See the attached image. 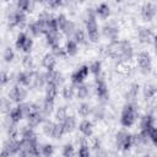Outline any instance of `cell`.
Masks as SVG:
<instances>
[{"mask_svg":"<svg viewBox=\"0 0 157 157\" xmlns=\"http://www.w3.org/2000/svg\"><path fill=\"white\" fill-rule=\"evenodd\" d=\"M32 45H33V40H32L29 37H27V39H26V42H25V44H23L22 50L26 52V53H29L31 49H32Z\"/></svg>","mask_w":157,"mask_h":157,"instance_id":"816d5d0a","label":"cell"},{"mask_svg":"<svg viewBox=\"0 0 157 157\" xmlns=\"http://www.w3.org/2000/svg\"><path fill=\"white\" fill-rule=\"evenodd\" d=\"M58 93L56 86L53 83H47V88H45V98L44 99H49V101H54L55 96Z\"/></svg>","mask_w":157,"mask_h":157,"instance_id":"484cf974","label":"cell"},{"mask_svg":"<svg viewBox=\"0 0 157 157\" xmlns=\"http://www.w3.org/2000/svg\"><path fill=\"white\" fill-rule=\"evenodd\" d=\"M96 13L98 15V16H101L102 18H107L108 16H109V13H110V9H109V6L107 5V4H101L96 10Z\"/></svg>","mask_w":157,"mask_h":157,"instance_id":"83f0119b","label":"cell"},{"mask_svg":"<svg viewBox=\"0 0 157 157\" xmlns=\"http://www.w3.org/2000/svg\"><path fill=\"white\" fill-rule=\"evenodd\" d=\"M56 22H58V26H59V28H61V26L65 23V21H66V17L64 16V15H59L56 18Z\"/></svg>","mask_w":157,"mask_h":157,"instance_id":"db71d44e","label":"cell"},{"mask_svg":"<svg viewBox=\"0 0 157 157\" xmlns=\"http://www.w3.org/2000/svg\"><path fill=\"white\" fill-rule=\"evenodd\" d=\"M137 63H139V66L141 69L142 72H150L151 69H152V61H151V56L150 54H147L146 52H141L139 53L137 55Z\"/></svg>","mask_w":157,"mask_h":157,"instance_id":"277c9868","label":"cell"},{"mask_svg":"<svg viewBox=\"0 0 157 157\" xmlns=\"http://www.w3.org/2000/svg\"><path fill=\"white\" fill-rule=\"evenodd\" d=\"M115 141H117V147L118 148H123V150H129L132 146L131 142V135L124 130L119 131L115 136Z\"/></svg>","mask_w":157,"mask_h":157,"instance_id":"7a4b0ae2","label":"cell"},{"mask_svg":"<svg viewBox=\"0 0 157 157\" xmlns=\"http://www.w3.org/2000/svg\"><path fill=\"white\" fill-rule=\"evenodd\" d=\"M26 90L20 87V86H13L10 92H9V98L10 101H13V102H22L25 98H26Z\"/></svg>","mask_w":157,"mask_h":157,"instance_id":"52a82bcc","label":"cell"},{"mask_svg":"<svg viewBox=\"0 0 157 157\" xmlns=\"http://www.w3.org/2000/svg\"><path fill=\"white\" fill-rule=\"evenodd\" d=\"M61 31H63V33L64 34H66L67 37L69 36H71V34H74V32H75V23L72 22V21H70V20H66L65 21V23L61 26V28H60Z\"/></svg>","mask_w":157,"mask_h":157,"instance_id":"cb8c5ba5","label":"cell"},{"mask_svg":"<svg viewBox=\"0 0 157 157\" xmlns=\"http://www.w3.org/2000/svg\"><path fill=\"white\" fill-rule=\"evenodd\" d=\"M156 15V6L152 2H145L141 7V16L145 21H151Z\"/></svg>","mask_w":157,"mask_h":157,"instance_id":"9c48e42d","label":"cell"},{"mask_svg":"<svg viewBox=\"0 0 157 157\" xmlns=\"http://www.w3.org/2000/svg\"><path fill=\"white\" fill-rule=\"evenodd\" d=\"M74 93H75V90L72 86H65L63 88V97L65 99H71L74 97Z\"/></svg>","mask_w":157,"mask_h":157,"instance_id":"60d3db41","label":"cell"},{"mask_svg":"<svg viewBox=\"0 0 157 157\" xmlns=\"http://www.w3.org/2000/svg\"><path fill=\"white\" fill-rule=\"evenodd\" d=\"M77 112H78L80 115L87 117V115L91 113V105H90L88 103H81V104L78 105V108H77Z\"/></svg>","mask_w":157,"mask_h":157,"instance_id":"836d02e7","label":"cell"},{"mask_svg":"<svg viewBox=\"0 0 157 157\" xmlns=\"http://www.w3.org/2000/svg\"><path fill=\"white\" fill-rule=\"evenodd\" d=\"M43 75H44V80H45L47 83H53V85H55L56 87L64 82L63 75H61L59 71H54V70H53V71H47V72L43 74Z\"/></svg>","mask_w":157,"mask_h":157,"instance_id":"5b68a950","label":"cell"},{"mask_svg":"<svg viewBox=\"0 0 157 157\" xmlns=\"http://www.w3.org/2000/svg\"><path fill=\"white\" fill-rule=\"evenodd\" d=\"M92 113H93V117L96 118V119H102L103 117H104V108L102 107V105H97L96 108H93V110H92Z\"/></svg>","mask_w":157,"mask_h":157,"instance_id":"f6af8a7d","label":"cell"},{"mask_svg":"<svg viewBox=\"0 0 157 157\" xmlns=\"http://www.w3.org/2000/svg\"><path fill=\"white\" fill-rule=\"evenodd\" d=\"M7 134H9L10 139H15V137L17 136L18 130H17V128H16L15 123H12V125H9V126H7Z\"/></svg>","mask_w":157,"mask_h":157,"instance_id":"681fc988","label":"cell"},{"mask_svg":"<svg viewBox=\"0 0 157 157\" xmlns=\"http://www.w3.org/2000/svg\"><path fill=\"white\" fill-rule=\"evenodd\" d=\"M137 117H139V113H137L136 107H135L132 103H128V104L124 107L123 112H121L120 123H121L123 126L129 128V126H131V125L136 121Z\"/></svg>","mask_w":157,"mask_h":157,"instance_id":"6da1fadb","label":"cell"},{"mask_svg":"<svg viewBox=\"0 0 157 157\" xmlns=\"http://www.w3.org/2000/svg\"><path fill=\"white\" fill-rule=\"evenodd\" d=\"M26 20V16H25V12L20 11V10H16V11H12L9 16V25L12 27V26H18V25H22Z\"/></svg>","mask_w":157,"mask_h":157,"instance_id":"30bf717a","label":"cell"},{"mask_svg":"<svg viewBox=\"0 0 157 157\" xmlns=\"http://www.w3.org/2000/svg\"><path fill=\"white\" fill-rule=\"evenodd\" d=\"M101 66H102V64H101V61L99 60H96V61H93L91 65H90V67H88V70L93 74V75H99V72H101Z\"/></svg>","mask_w":157,"mask_h":157,"instance_id":"ab89813d","label":"cell"},{"mask_svg":"<svg viewBox=\"0 0 157 157\" xmlns=\"http://www.w3.org/2000/svg\"><path fill=\"white\" fill-rule=\"evenodd\" d=\"M147 132V136H148V140H151L152 142H156V140H157V130H156V128L153 126V128H151L148 131H146Z\"/></svg>","mask_w":157,"mask_h":157,"instance_id":"f907efd6","label":"cell"},{"mask_svg":"<svg viewBox=\"0 0 157 157\" xmlns=\"http://www.w3.org/2000/svg\"><path fill=\"white\" fill-rule=\"evenodd\" d=\"M45 40H47V44L48 45L54 47V45L59 44L60 34L58 32H48V33H45Z\"/></svg>","mask_w":157,"mask_h":157,"instance_id":"d6986e66","label":"cell"},{"mask_svg":"<svg viewBox=\"0 0 157 157\" xmlns=\"http://www.w3.org/2000/svg\"><path fill=\"white\" fill-rule=\"evenodd\" d=\"M90 148L86 144H82L78 148V157H90Z\"/></svg>","mask_w":157,"mask_h":157,"instance_id":"bcb514c9","label":"cell"},{"mask_svg":"<svg viewBox=\"0 0 157 157\" xmlns=\"http://www.w3.org/2000/svg\"><path fill=\"white\" fill-rule=\"evenodd\" d=\"M42 120H43V118H42V115H40L39 112L31 113V114L27 115V123H28V126L29 128H34V126L39 125V123H42Z\"/></svg>","mask_w":157,"mask_h":157,"instance_id":"ac0fdd59","label":"cell"},{"mask_svg":"<svg viewBox=\"0 0 157 157\" xmlns=\"http://www.w3.org/2000/svg\"><path fill=\"white\" fill-rule=\"evenodd\" d=\"M94 91H96V94H97L101 99H107L108 96H109L107 85H105V82H104L103 78H99V77L96 78V82H94Z\"/></svg>","mask_w":157,"mask_h":157,"instance_id":"8992f818","label":"cell"},{"mask_svg":"<svg viewBox=\"0 0 157 157\" xmlns=\"http://www.w3.org/2000/svg\"><path fill=\"white\" fill-rule=\"evenodd\" d=\"M64 132H65V131H64L63 124H61V123L55 124L54 130H53V134H52V137H53V139H59V137H61V136H63V134H64Z\"/></svg>","mask_w":157,"mask_h":157,"instance_id":"e575fe53","label":"cell"},{"mask_svg":"<svg viewBox=\"0 0 157 157\" xmlns=\"http://www.w3.org/2000/svg\"><path fill=\"white\" fill-rule=\"evenodd\" d=\"M76 94H77V98H80V99H85V98L90 94V87H88V85H85V83H80V85H77Z\"/></svg>","mask_w":157,"mask_h":157,"instance_id":"4316f807","label":"cell"},{"mask_svg":"<svg viewBox=\"0 0 157 157\" xmlns=\"http://www.w3.org/2000/svg\"><path fill=\"white\" fill-rule=\"evenodd\" d=\"M15 58V54H13V50L10 48V47H7L5 50H4V59H5V61H12V59Z\"/></svg>","mask_w":157,"mask_h":157,"instance_id":"7dc6e473","label":"cell"},{"mask_svg":"<svg viewBox=\"0 0 157 157\" xmlns=\"http://www.w3.org/2000/svg\"><path fill=\"white\" fill-rule=\"evenodd\" d=\"M54 126H55V124H54L53 121L47 120V121L43 124V132H44L47 136H52L53 130H54Z\"/></svg>","mask_w":157,"mask_h":157,"instance_id":"8d00e7d4","label":"cell"},{"mask_svg":"<svg viewBox=\"0 0 157 157\" xmlns=\"http://www.w3.org/2000/svg\"><path fill=\"white\" fill-rule=\"evenodd\" d=\"M9 80H10L9 75H7L5 71H0V85H5V83H7Z\"/></svg>","mask_w":157,"mask_h":157,"instance_id":"f5cc1de1","label":"cell"},{"mask_svg":"<svg viewBox=\"0 0 157 157\" xmlns=\"http://www.w3.org/2000/svg\"><path fill=\"white\" fill-rule=\"evenodd\" d=\"M0 157H10V155L2 148V151H1V153H0Z\"/></svg>","mask_w":157,"mask_h":157,"instance_id":"9f6ffc18","label":"cell"},{"mask_svg":"<svg viewBox=\"0 0 157 157\" xmlns=\"http://www.w3.org/2000/svg\"><path fill=\"white\" fill-rule=\"evenodd\" d=\"M44 83H45L44 75H43V74H39V72H34V74H33V78H32L31 86H32V87H36V88H40V87H43Z\"/></svg>","mask_w":157,"mask_h":157,"instance_id":"44dd1931","label":"cell"},{"mask_svg":"<svg viewBox=\"0 0 157 157\" xmlns=\"http://www.w3.org/2000/svg\"><path fill=\"white\" fill-rule=\"evenodd\" d=\"M77 50H78L77 43L74 39H69L66 42V45H65V53L69 55H75L77 53Z\"/></svg>","mask_w":157,"mask_h":157,"instance_id":"d4e9b609","label":"cell"},{"mask_svg":"<svg viewBox=\"0 0 157 157\" xmlns=\"http://www.w3.org/2000/svg\"><path fill=\"white\" fill-rule=\"evenodd\" d=\"M103 34L105 37H108L109 39H112V42H115L117 37H118V28L112 26V25H104L103 26Z\"/></svg>","mask_w":157,"mask_h":157,"instance_id":"2e32d148","label":"cell"},{"mask_svg":"<svg viewBox=\"0 0 157 157\" xmlns=\"http://www.w3.org/2000/svg\"><path fill=\"white\" fill-rule=\"evenodd\" d=\"M29 32L33 34V36H39L40 33H47V27H45V22L40 21V20H37L36 22H32L29 26Z\"/></svg>","mask_w":157,"mask_h":157,"instance_id":"8fae6325","label":"cell"},{"mask_svg":"<svg viewBox=\"0 0 157 157\" xmlns=\"http://www.w3.org/2000/svg\"><path fill=\"white\" fill-rule=\"evenodd\" d=\"M4 150L11 156V155H16L18 151H21V144L20 141H17L16 139H10L9 141H6V144L4 145Z\"/></svg>","mask_w":157,"mask_h":157,"instance_id":"7c38bea8","label":"cell"},{"mask_svg":"<svg viewBox=\"0 0 157 157\" xmlns=\"http://www.w3.org/2000/svg\"><path fill=\"white\" fill-rule=\"evenodd\" d=\"M22 65L26 69H32L33 67V58L29 54L23 55V58H22Z\"/></svg>","mask_w":157,"mask_h":157,"instance_id":"7bdbcfd3","label":"cell"},{"mask_svg":"<svg viewBox=\"0 0 157 157\" xmlns=\"http://www.w3.org/2000/svg\"><path fill=\"white\" fill-rule=\"evenodd\" d=\"M11 110V101L5 97H0V112L7 113Z\"/></svg>","mask_w":157,"mask_h":157,"instance_id":"4dcf8cb0","label":"cell"},{"mask_svg":"<svg viewBox=\"0 0 157 157\" xmlns=\"http://www.w3.org/2000/svg\"><path fill=\"white\" fill-rule=\"evenodd\" d=\"M22 117H23V112H22V109L20 108V105L18 107H16V108H12L11 110H10V120L12 121V123H18L21 119H22Z\"/></svg>","mask_w":157,"mask_h":157,"instance_id":"7402d4cb","label":"cell"},{"mask_svg":"<svg viewBox=\"0 0 157 157\" xmlns=\"http://www.w3.org/2000/svg\"><path fill=\"white\" fill-rule=\"evenodd\" d=\"M49 7H56V6H59V5H61V1H49L48 4H47Z\"/></svg>","mask_w":157,"mask_h":157,"instance_id":"11a10c76","label":"cell"},{"mask_svg":"<svg viewBox=\"0 0 157 157\" xmlns=\"http://www.w3.org/2000/svg\"><path fill=\"white\" fill-rule=\"evenodd\" d=\"M53 152H54V147L52 145H49V144H45V145H43L40 147V153L44 157H50L53 155Z\"/></svg>","mask_w":157,"mask_h":157,"instance_id":"f35d334b","label":"cell"},{"mask_svg":"<svg viewBox=\"0 0 157 157\" xmlns=\"http://www.w3.org/2000/svg\"><path fill=\"white\" fill-rule=\"evenodd\" d=\"M53 48V55L54 56H64L66 53H65V49L64 48H61L59 44H56V45H54V47H52Z\"/></svg>","mask_w":157,"mask_h":157,"instance_id":"c3c4849f","label":"cell"},{"mask_svg":"<svg viewBox=\"0 0 157 157\" xmlns=\"http://www.w3.org/2000/svg\"><path fill=\"white\" fill-rule=\"evenodd\" d=\"M156 94V86L152 83H148L144 87V96L145 98H152Z\"/></svg>","mask_w":157,"mask_h":157,"instance_id":"1f68e13d","label":"cell"},{"mask_svg":"<svg viewBox=\"0 0 157 157\" xmlns=\"http://www.w3.org/2000/svg\"><path fill=\"white\" fill-rule=\"evenodd\" d=\"M144 157H150V156H148V155H146V156H144Z\"/></svg>","mask_w":157,"mask_h":157,"instance_id":"680465c9","label":"cell"},{"mask_svg":"<svg viewBox=\"0 0 157 157\" xmlns=\"http://www.w3.org/2000/svg\"><path fill=\"white\" fill-rule=\"evenodd\" d=\"M33 74L34 72H20L17 74V82L23 85V86H29L32 83V78H33Z\"/></svg>","mask_w":157,"mask_h":157,"instance_id":"e0dca14e","label":"cell"},{"mask_svg":"<svg viewBox=\"0 0 157 157\" xmlns=\"http://www.w3.org/2000/svg\"><path fill=\"white\" fill-rule=\"evenodd\" d=\"M137 36L141 43H150L153 39V33L150 28H140Z\"/></svg>","mask_w":157,"mask_h":157,"instance_id":"9a60e30c","label":"cell"},{"mask_svg":"<svg viewBox=\"0 0 157 157\" xmlns=\"http://www.w3.org/2000/svg\"><path fill=\"white\" fill-rule=\"evenodd\" d=\"M99 145H101V144H99V141H98V140H94V144H93V148H96V150H97V148H99Z\"/></svg>","mask_w":157,"mask_h":157,"instance_id":"6f0895ef","label":"cell"},{"mask_svg":"<svg viewBox=\"0 0 157 157\" xmlns=\"http://www.w3.org/2000/svg\"><path fill=\"white\" fill-rule=\"evenodd\" d=\"M153 115L152 114H146L141 118V121H140V128H141V131H148L151 128H153Z\"/></svg>","mask_w":157,"mask_h":157,"instance_id":"4fadbf2b","label":"cell"},{"mask_svg":"<svg viewBox=\"0 0 157 157\" xmlns=\"http://www.w3.org/2000/svg\"><path fill=\"white\" fill-rule=\"evenodd\" d=\"M61 124H63V128H64L65 132H71L76 126V120H75L74 117H66L65 120Z\"/></svg>","mask_w":157,"mask_h":157,"instance_id":"603a6c76","label":"cell"},{"mask_svg":"<svg viewBox=\"0 0 157 157\" xmlns=\"http://www.w3.org/2000/svg\"><path fill=\"white\" fill-rule=\"evenodd\" d=\"M88 71H90V70H88V66L83 65V66H81L78 70H76L75 72H72V75H71V81H72V83H75V85L82 83V81L87 77Z\"/></svg>","mask_w":157,"mask_h":157,"instance_id":"ba28073f","label":"cell"},{"mask_svg":"<svg viewBox=\"0 0 157 157\" xmlns=\"http://www.w3.org/2000/svg\"><path fill=\"white\" fill-rule=\"evenodd\" d=\"M74 153H75V150H74V146L71 144H66L63 147V156L64 157H74Z\"/></svg>","mask_w":157,"mask_h":157,"instance_id":"b9f144b4","label":"cell"},{"mask_svg":"<svg viewBox=\"0 0 157 157\" xmlns=\"http://www.w3.org/2000/svg\"><path fill=\"white\" fill-rule=\"evenodd\" d=\"M80 131L85 135V136H91L92 135V131H93V128H92V123L90 120H82L80 123V126H78Z\"/></svg>","mask_w":157,"mask_h":157,"instance_id":"ffe728a7","label":"cell"},{"mask_svg":"<svg viewBox=\"0 0 157 157\" xmlns=\"http://www.w3.org/2000/svg\"><path fill=\"white\" fill-rule=\"evenodd\" d=\"M32 6H33V4L31 2V1H28V0H22V1H18L17 2V7H18V10L20 11H32Z\"/></svg>","mask_w":157,"mask_h":157,"instance_id":"d6a6232c","label":"cell"},{"mask_svg":"<svg viewBox=\"0 0 157 157\" xmlns=\"http://www.w3.org/2000/svg\"><path fill=\"white\" fill-rule=\"evenodd\" d=\"M86 22V29L88 33V38L91 42H98L99 39V32H98V25L96 22V18H90V20H85Z\"/></svg>","mask_w":157,"mask_h":157,"instance_id":"3957f363","label":"cell"},{"mask_svg":"<svg viewBox=\"0 0 157 157\" xmlns=\"http://www.w3.org/2000/svg\"><path fill=\"white\" fill-rule=\"evenodd\" d=\"M66 117H67V114H66V107H59V108L56 109V112H55V118H56V120H59V121L63 123Z\"/></svg>","mask_w":157,"mask_h":157,"instance_id":"d590c367","label":"cell"},{"mask_svg":"<svg viewBox=\"0 0 157 157\" xmlns=\"http://www.w3.org/2000/svg\"><path fill=\"white\" fill-rule=\"evenodd\" d=\"M86 37H85V33H83V31L82 29H75V32H74V40L76 42V43H85L86 40Z\"/></svg>","mask_w":157,"mask_h":157,"instance_id":"74e56055","label":"cell"},{"mask_svg":"<svg viewBox=\"0 0 157 157\" xmlns=\"http://www.w3.org/2000/svg\"><path fill=\"white\" fill-rule=\"evenodd\" d=\"M137 93H139V85H137V83H132V85L130 86V88L128 90L126 99H129V101H134V99L137 97Z\"/></svg>","mask_w":157,"mask_h":157,"instance_id":"f1b7e54d","label":"cell"},{"mask_svg":"<svg viewBox=\"0 0 157 157\" xmlns=\"http://www.w3.org/2000/svg\"><path fill=\"white\" fill-rule=\"evenodd\" d=\"M26 39H27V36H26L25 33H20V34L17 36V39H16V48H17V49H22V48H23V44H25V42H26Z\"/></svg>","mask_w":157,"mask_h":157,"instance_id":"ee69618b","label":"cell"},{"mask_svg":"<svg viewBox=\"0 0 157 157\" xmlns=\"http://www.w3.org/2000/svg\"><path fill=\"white\" fill-rule=\"evenodd\" d=\"M54 108V101H49V99H44L43 105H42V112L44 115H49L53 112Z\"/></svg>","mask_w":157,"mask_h":157,"instance_id":"f546056e","label":"cell"},{"mask_svg":"<svg viewBox=\"0 0 157 157\" xmlns=\"http://www.w3.org/2000/svg\"><path fill=\"white\" fill-rule=\"evenodd\" d=\"M42 65L48 70V71H53L55 65H56V60L55 56L53 54H45L42 59Z\"/></svg>","mask_w":157,"mask_h":157,"instance_id":"5bb4252c","label":"cell"}]
</instances>
